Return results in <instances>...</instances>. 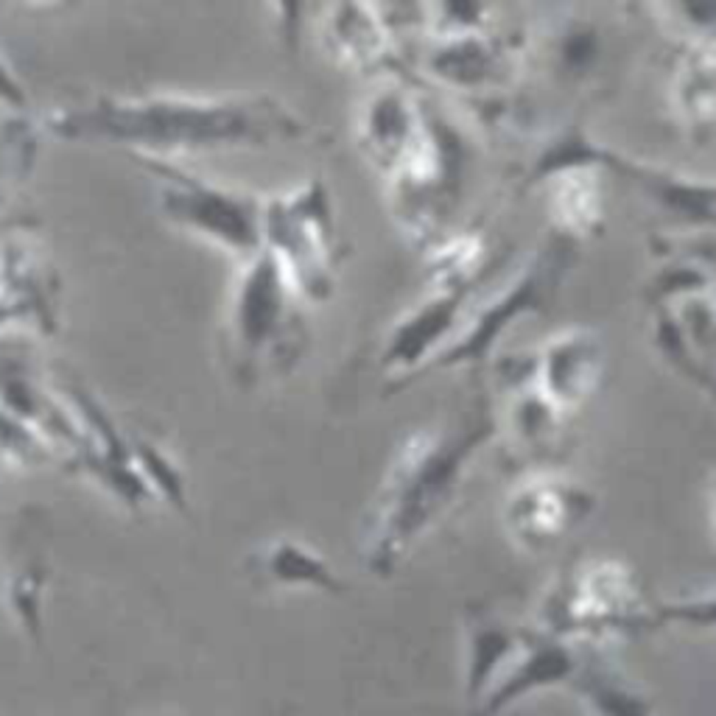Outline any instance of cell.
Instances as JSON below:
<instances>
[{"label": "cell", "instance_id": "7a4b0ae2", "mask_svg": "<svg viewBox=\"0 0 716 716\" xmlns=\"http://www.w3.org/2000/svg\"><path fill=\"white\" fill-rule=\"evenodd\" d=\"M303 305L266 249L238 266L222 328V358L235 384H274L300 364L308 341Z\"/></svg>", "mask_w": 716, "mask_h": 716}, {"label": "cell", "instance_id": "30bf717a", "mask_svg": "<svg viewBox=\"0 0 716 716\" xmlns=\"http://www.w3.org/2000/svg\"><path fill=\"white\" fill-rule=\"evenodd\" d=\"M37 129L20 112H0V199L15 193L34 168Z\"/></svg>", "mask_w": 716, "mask_h": 716}, {"label": "cell", "instance_id": "277c9868", "mask_svg": "<svg viewBox=\"0 0 716 716\" xmlns=\"http://www.w3.org/2000/svg\"><path fill=\"white\" fill-rule=\"evenodd\" d=\"M157 182V199L163 216L207 244L224 249L241 263L263 252L266 202L235 188H224L202 174L190 171L179 160L132 157Z\"/></svg>", "mask_w": 716, "mask_h": 716}, {"label": "cell", "instance_id": "6da1fadb", "mask_svg": "<svg viewBox=\"0 0 716 716\" xmlns=\"http://www.w3.org/2000/svg\"><path fill=\"white\" fill-rule=\"evenodd\" d=\"M59 140L118 146L129 157L179 160L207 149H260L300 143L311 129L271 96H96L45 115Z\"/></svg>", "mask_w": 716, "mask_h": 716}, {"label": "cell", "instance_id": "5b68a950", "mask_svg": "<svg viewBox=\"0 0 716 716\" xmlns=\"http://www.w3.org/2000/svg\"><path fill=\"white\" fill-rule=\"evenodd\" d=\"M484 437L481 428L459 434L417 431L395 454L386 478V515L400 535L417 529L451 492L467 454Z\"/></svg>", "mask_w": 716, "mask_h": 716}, {"label": "cell", "instance_id": "3957f363", "mask_svg": "<svg viewBox=\"0 0 716 716\" xmlns=\"http://www.w3.org/2000/svg\"><path fill=\"white\" fill-rule=\"evenodd\" d=\"M263 249L303 303L330 300L347 249L339 238L333 199L322 179H308L266 199Z\"/></svg>", "mask_w": 716, "mask_h": 716}, {"label": "cell", "instance_id": "8992f818", "mask_svg": "<svg viewBox=\"0 0 716 716\" xmlns=\"http://www.w3.org/2000/svg\"><path fill=\"white\" fill-rule=\"evenodd\" d=\"M420 126L422 109L417 107V101L403 87L386 84L370 93V98L364 101L355 120V137L367 160L384 177H389L411 149Z\"/></svg>", "mask_w": 716, "mask_h": 716}, {"label": "cell", "instance_id": "ba28073f", "mask_svg": "<svg viewBox=\"0 0 716 716\" xmlns=\"http://www.w3.org/2000/svg\"><path fill=\"white\" fill-rule=\"evenodd\" d=\"M322 26L328 48L336 59L355 70H373L392 59V31L373 6H336Z\"/></svg>", "mask_w": 716, "mask_h": 716}, {"label": "cell", "instance_id": "9c48e42d", "mask_svg": "<svg viewBox=\"0 0 716 716\" xmlns=\"http://www.w3.org/2000/svg\"><path fill=\"white\" fill-rule=\"evenodd\" d=\"M454 292H459V289H451L445 297L425 303L422 308H417L411 316H406L392 330L386 350L381 355L386 370H411L414 364L422 361L428 347L448 330V325L454 319V311L459 305V297Z\"/></svg>", "mask_w": 716, "mask_h": 716}, {"label": "cell", "instance_id": "8fae6325", "mask_svg": "<svg viewBox=\"0 0 716 716\" xmlns=\"http://www.w3.org/2000/svg\"><path fill=\"white\" fill-rule=\"evenodd\" d=\"M274 574H280L283 580H292V582H328V571L305 557L303 551H297L294 546H283L277 554H274Z\"/></svg>", "mask_w": 716, "mask_h": 716}, {"label": "cell", "instance_id": "52a82bcc", "mask_svg": "<svg viewBox=\"0 0 716 716\" xmlns=\"http://www.w3.org/2000/svg\"><path fill=\"white\" fill-rule=\"evenodd\" d=\"M12 227L0 222V325L12 316L34 314L37 322H51V289L45 271Z\"/></svg>", "mask_w": 716, "mask_h": 716}]
</instances>
